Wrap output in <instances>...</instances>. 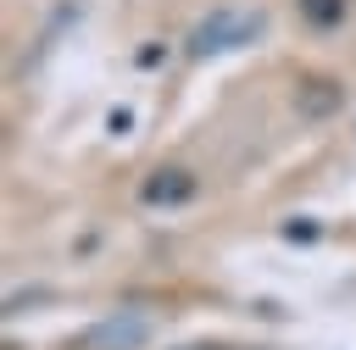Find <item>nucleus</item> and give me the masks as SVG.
<instances>
[{"label":"nucleus","mask_w":356,"mask_h":350,"mask_svg":"<svg viewBox=\"0 0 356 350\" xmlns=\"http://www.w3.org/2000/svg\"><path fill=\"white\" fill-rule=\"evenodd\" d=\"M334 83H323V78H312V83H300V94H295V106H306L312 117H323V111H334Z\"/></svg>","instance_id":"39448f33"},{"label":"nucleus","mask_w":356,"mask_h":350,"mask_svg":"<svg viewBox=\"0 0 356 350\" xmlns=\"http://www.w3.org/2000/svg\"><path fill=\"white\" fill-rule=\"evenodd\" d=\"M189 194H195V172H184V167H156L139 183V200L145 206H184Z\"/></svg>","instance_id":"7ed1b4c3"},{"label":"nucleus","mask_w":356,"mask_h":350,"mask_svg":"<svg viewBox=\"0 0 356 350\" xmlns=\"http://www.w3.org/2000/svg\"><path fill=\"white\" fill-rule=\"evenodd\" d=\"M345 11H350V0H300V17H306L312 28H339Z\"/></svg>","instance_id":"20e7f679"},{"label":"nucleus","mask_w":356,"mask_h":350,"mask_svg":"<svg viewBox=\"0 0 356 350\" xmlns=\"http://www.w3.org/2000/svg\"><path fill=\"white\" fill-rule=\"evenodd\" d=\"M150 339V317H134V311H122V317H106V322H95L89 333H83V350H139Z\"/></svg>","instance_id":"f03ea898"},{"label":"nucleus","mask_w":356,"mask_h":350,"mask_svg":"<svg viewBox=\"0 0 356 350\" xmlns=\"http://www.w3.org/2000/svg\"><path fill=\"white\" fill-rule=\"evenodd\" d=\"M184 350H211V344H184Z\"/></svg>","instance_id":"423d86ee"},{"label":"nucleus","mask_w":356,"mask_h":350,"mask_svg":"<svg viewBox=\"0 0 356 350\" xmlns=\"http://www.w3.org/2000/svg\"><path fill=\"white\" fill-rule=\"evenodd\" d=\"M261 33V17L256 11H239V6H222L211 11L195 33H189V56H222V50H239Z\"/></svg>","instance_id":"f257e3e1"}]
</instances>
